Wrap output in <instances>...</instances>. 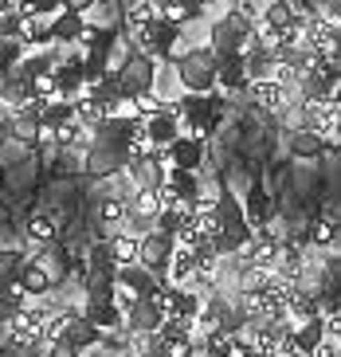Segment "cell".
<instances>
[{
	"label": "cell",
	"mask_w": 341,
	"mask_h": 357,
	"mask_svg": "<svg viewBox=\"0 0 341 357\" xmlns=\"http://www.w3.org/2000/svg\"><path fill=\"white\" fill-rule=\"evenodd\" d=\"M176 134H181V126H176L173 110H161V114H149V118H145V137H149V146L165 149Z\"/></svg>",
	"instance_id": "15"
},
{
	"label": "cell",
	"mask_w": 341,
	"mask_h": 357,
	"mask_svg": "<svg viewBox=\"0 0 341 357\" xmlns=\"http://www.w3.org/2000/svg\"><path fill=\"white\" fill-rule=\"evenodd\" d=\"M290 357H314V354H290Z\"/></svg>",
	"instance_id": "33"
},
{
	"label": "cell",
	"mask_w": 341,
	"mask_h": 357,
	"mask_svg": "<svg viewBox=\"0 0 341 357\" xmlns=\"http://www.w3.org/2000/svg\"><path fill=\"white\" fill-rule=\"evenodd\" d=\"M103 243H106V255H110L114 271H122V267H134L137 263V236H130V231H110Z\"/></svg>",
	"instance_id": "13"
},
{
	"label": "cell",
	"mask_w": 341,
	"mask_h": 357,
	"mask_svg": "<svg viewBox=\"0 0 341 357\" xmlns=\"http://www.w3.org/2000/svg\"><path fill=\"white\" fill-rule=\"evenodd\" d=\"M192 279H197V252H188V248H173V255H169V263H165V283L192 287Z\"/></svg>",
	"instance_id": "12"
},
{
	"label": "cell",
	"mask_w": 341,
	"mask_h": 357,
	"mask_svg": "<svg viewBox=\"0 0 341 357\" xmlns=\"http://www.w3.org/2000/svg\"><path fill=\"white\" fill-rule=\"evenodd\" d=\"M86 28L83 12H71V8H59L52 16V43H63V47H71L79 40V32Z\"/></svg>",
	"instance_id": "14"
},
{
	"label": "cell",
	"mask_w": 341,
	"mask_h": 357,
	"mask_svg": "<svg viewBox=\"0 0 341 357\" xmlns=\"http://www.w3.org/2000/svg\"><path fill=\"white\" fill-rule=\"evenodd\" d=\"M16 287H20L28 298H47V294L55 291L52 275H47V267H43L40 259H24L20 271H16Z\"/></svg>",
	"instance_id": "11"
},
{
	"label": "cell",
	"mask_w": 341,
	"mask_h": 357,
	"mask_svg": "<svg viewBox=\"0 0 341 357\" xmlns=\"http://www.w3.org/2000/svg\"><path fill=\"white\" fill-rule=\"evenodd\" d=\"M290 337H294V349H298V354H314V349H318V342L326 337V326H321V314L306 318V322H294Z\"/></svg>",
	"instance_id": "17"
},
{
	"label": "cell",
	"mask_w": 341,
	"mask_h": 357,
	"mask_svg": "<svg viewBox=\"0 0 341 357\" xmlns=\"http://www.w3.org/2000/svg\"><path fill=\"white\" fill-rule=\"evenodd\" d=\"M91 0H63V8H71V12H83Z\"/></svg>",
	"instance_id": "31"
},
{
	"label": "cell",
	"mask_w": 341,
	"mask_h": 357,
	"mask_svg": "<svg viewBox=\"0 0 341 357\" xmlns=\"http://www.w3.org/2000/svg\"><path fill=\"white\" fill-rule=\"evenodd\" d=\"M12 71L20 75V79H28V83H31V79H40V75L52 71V52H31V55H20Z\"/></svg>",
	"instance_id": "23"
},
{
	"label": "cell",
	"mask_w": 341,
	"mask_h": 357,
	"mask_svg": "<svg viewBox=\"0 0 341 357\" xmlns=\"http://www.w3.org/2000/svg\"><path fill=\"white\" fill-rule=\"evenodd\" d=\"M161 322H165V314H161V306H157L153 298H137V303L122 314L126 334H157V326Z\"/></svg>",
	"instance_id": "10"
},
{
	"label": "cell",
	"mask_w": 341,
	"mask_h": 357,
	"mask_svg": "<svg viewBox=\"0 0 341 357\" xmlns=\"http://www.w3.org/2000/svg\"><path fill=\"white\" fill-rule=\"evenodd\" d=\"M165 161L173 169H192V173H200V165H204V137L176 134L165 146Z\"/></svg>",
	"instance_id": "6"
},
{
	"label": "cell",
	"mask_w": 341,
	"mask_h": 357,
	"mask_svg": "<svg viewBox=\"0 0 341 357\" xmlns=\"http://www.w3.org/2000/svg\"><path fill=\"white\" fill-rule=\"evenodd\" d=\"M173 236L169 231H145V236H137V263H142L145 271H153V275H165V263L169 255H173Z\"/></svg>",
	"instance_id": "5"
},
{
	"label": "cell",
	"mask_w": 341,
	"mask_h": 357,
	"mask_svg": "<svg viewBox=\"0 0 341 357\" xmlns=\"http://www.w3.org/2000/svg\"><path fill=\"white\" fill-rule=\"evenodd\" d=\"M4 8H12V0H0V12H4Z\"/></svg>",
	"instance_id": "32"
},
{
	"label": "cell",
	"mask_w": 341,
	"mask_h": 357,
	"mask_svg": "<svg viewBox=\"0 0 341 357\" xmlns=\"http://www.w3.org/2000/svg\"><path fill=\"white\" fill-rule=\"evenodd\" d=\"M248 95H251V102L259 106V110H267V114H287L290 106L298 102V91L294 86H282V83H275V79H255V83H248Z\"/></svg>",
	"instance_id": "4"
},
{
	"label": "cell",
	"mask_w": 341,
	"mask_h": 357,
	"mask_svg": "<svg viewBox=\"0 0 341 357\" xmlns=\"http://www.w3.org/2000/svg\"><path fill=\"white\" fill-rule=\"evenodd\" d=\"M52 146L71 149V153H86V146H91V130L79 126V122H67V126L52 130Z\"/></svg>",
	"instance_id": "19"
},
{
	"label": "cell",
	"mask_w": 341,
	"mask_h": 357,
	"mask_svg": "<svg viewBox=\"0 0 341 357\" xmlns=\"http://www.w3.org/2000/svg\"><path fill=\"white\" fill-rule=\"evenodd\" d=\"M28 240L36 243V248H52V243L59 240V220H55L52 212H36L28 220Z\"/></svg>",
	"instance_id": "21"
},
{
	"label": "cell",
	"mask_w": 341,
	"mask_h": 357,
	"mask_svg": "<svg viewBox=\"0 0 341 357\" xmlns=\"http://www.w3.org/2000/svg\"><path fill=\"white\" fill-rule=\"evenodd\" d=\"M232 357H243V354H232ZM251 357H255V354H251Z\"/></svg>",
	"instance_id": "34"
},
{
	"label": "cell",
	"mask_w": 341,
	"mask_h": 357,
	"mask_svg": "<svg viewBox=\"0 0 341 357\" xmlns=\"http://www.w3.org/2000/svg\"><path fill=\"white\" fill-rule=\"evenodd\" d=\"M290 149L298 153V158H318L321 149H333L330 142H321L318 134H310V130H298V134L290 137Z\"/></svg>",
	"instance_id": "27"
},
{
	"label": "cell",
	"mask_w": 341,
	"mask_h": 357,
	"mask_svg": "<svg viewBox=\"0 0 341 357\" xmlns=\"http://www.w3.org/2000/svg\"><path fill=\"white\" fill-rule=\"evenodd\" d=\"M67 122H75V106H71V98H52V102L43 106V122H40V126L59 130V126H67Z\"/></svg>",
	"instance_id": "24"
},
{
	"label": "cell",
	"mask_w": 341,
	"mask_h": 357,
	"mask_svg": "<svg viewBox=\"0 0 341 357\" xmlns=\"http://www.w3.org/2000/svg\"><path fill=\"white\" fill-rule=\"evenodd\" d=\"M165 189H173L181 200H197L200 192V173H192V169H173L169 165V173H165Z\"/></svg>",
	"instance_id": "18"
},
{
	"label": "cell",
	"mask_w": 341,
	"mask_h": 357,
	"mask_svg": "<svg viewBox=\"0 0 341 357\" xmlns=\"http://www.w3.org/2000/svg\"><path fill=\"white\" fill-rule=\"evenodd\" d=\"M16 40L31 47H52V20L47 16H20V36Z\"/></svg>",
	"instance_id": "22"
},
{
	"label": "cell",
	"mask_w": 341,
	"mask_h": 357,
	"mask_svg": "<svg viewBox=\"0 0 341 357\" xmlns=\"http://www.w3.org/2000/svg\"><path fill=\"white\" fill-rule=\"evenodd\" d=\"M126 197L130 192L122 189H110L98 197V204H94V216H98V228L110 236V231H122L126 228V216H130V204H126Z\"/></svg>",
	"instance_id": "7"
},
{
	"label": "cell",
	"mask_w": 341,
	"mask_h": 357,
	"mask_svg": "<svg viewBox=\"0 0 341 357\" xmlns=\"http://www.w3.org/2000/svg\"><path fill=\"white\" fill-rule=\"evenodd\" d=\"M259 4H263V0H259Z\"/></svg>",
	"instance_id": "36"
},
{
	"label": "cell",
	"mask_w": 341,
	"mask_h": 357,
	"mask_svg": "<svg viewBox=\"0 0 341 357\" xmlns=\"http://www.w3.org/2000/svg\"><path fill=\"white\" fill-rule=\"evenodd\" d=\"M153 20H157V12H153L149 0H130V4H126V36L145 28V24H153Z\"/></svg>",
	"instance_id": "26"
},
{
	"label": "cell",
	"mask_w": 341,
	"mask_h": 357,
	"mask_svg": "<svg viewBox=\"0 0 341 357\" xmlns=\"http://www.w3.org/2000/svg\"><path fill=\"white\" fill-rule=\"evenodd\" d=\"M251 36H255V24L243 20V16L232 12V8L220 12L216 24H208V47H212V52H243Z\"/></svg>",
	"instance_id": "3"
},
{
	"label": "cell",
	"mask_w": 341,
	"mask_h": 357,
	"mask_svg": "<svg viewBox=\"0 0 341 357\" xmlns=\"http://www.w3.org/2000/svg\"><path fill=\"white\" fill-rule=\"evenodd\" d=\"M59 342H67V346H75V349H86V346H98V342H103V334H98V330H94L83 314H75V318H67Z\"/></svg>",
	"instance_id": "16"
},
{
	"label": "cell",
	"mask_w": 341,
	"mask_h": 357,
	"mask_svg": "<svg viewBox=\"0 0 341 357\" xmlns=\"http://www.w3.org/2000/svg\"><path fill=\"white\" fill-rule=\"evenodd\" d=\"M16 59H20V47H16V43H0V75H8L12 67H16Z\"/></svg>",
	"instance_id": "30"
},
{
	"label": "cell",
	"mask_w": 341,
	"mask_h": 357,
	"mask_svg": "<svg viewBox=\"0 0 341 357\" xmlns=\"http://www.w3.org/2000/svg\"><path fill=\"white\" fill-rule=\"evenodd\" d=\"M79 314L98 330V334H110V330H122V310L110 303V294H86V303Z\"/></svg>",
	"instance_id": "8"
},
{
	"label": "cell",
	"mask_w": 341,
	"mask_h": 357,
	"mask_svg": "<svg viewBox=\"0 0 341 357\" xmlns=\"http://www.w3.org/2000/svg\"><path fill=\"white\" fill-rule=\"evenodd\" d=\"M314 248H321V252H333L338 248V220L333 216L314 220Z\"/></svg>",
	"instance_id": "28"
},
{
	"label": "cell",
	"mask_w": 341,
	"mask_h": 357,
	"mask_svg": "<svg viewBox=\"0 0 341 357\" xmlns=\"http://www.w3.org/2000/svg\"><path fill=\"white\" fill-rule=\"evenodd\" d=\"M216 91H227V95L248 91V71H243L239 52H216Z\"/></svg>",
	"instance_id": "9"
},
{
	"label": "cell",
	"mask_w": 341,
	"mask_h": 357,
	"mask_svg": "<svg viewBox=\"0 0 341 357\" xmlns=\"http://www.w3.org/2000/svg\"><path fill=\"white\" fill-rule=\"evenodd\" d=\"M176 83L185 86V95H208L216 91V52L200 43V47H188L173 59Z\"/></svg>",
	"instance_id": "2"
},
{
	"label": "cell",
	"mask_w": 341,
	"mask_h": 357,
	"mask_svg": "<svg viewBox=\"0 0 341 357\" xmlns=\"http://www.w3.org/2000/svg\"><path fill=\"white\" fill-rule=\"evenodd\" d=\"M12 4H16V0H12Z\"/></svg>",
	"instance_id": "35"
},
{
	"label": "cell",
	"mask_w": 341,
	"mask_h": 357,
	"mask_svg": "<svg viewBox=\"0 0 341 357\" xmlns=\"http://www.w3.org/2000/svg\"><path fill=\"white\" fill-rule=\"evenodd\" d=\"M169 110H173L181 134L208 137L220 126V118H224V95H220V91H208V95H181L176 102H169Z\"/></svg>",
	"instance_id": "1"
},
{
	"label": "cell",
	"mask_w": 341,
	"mask_h": 357,
	"mask_svg": "<svg viewBox=\"0 0 341 357\" xmlns=\"http://www.w3.org/2000/svg\"><path fill=\"white\" fill-rule=\"evenodd\" d=\"M130 204V216H145V220H157V189H134L126 197Z\"/></svg>",
	"instance_id": "25"
},
{
	"label": "cell",
	"mask_w": 341,
	"mask_h": 357,
	"mask_svg": "<svg viewBox=\"0 0 341 357\" xmlns=\"http://www.w3.org/2000/svg\"><path fill=\"white\" fill-rule=\"evenodd\" d=\"M243 216H248L251 228H263V224H271V197L263 185H251L248 200H243Z\"/></svg>",
	"instance_id": "20"
},
{
	"label": "cell",
	"mask_w": 341,
	"mask_h": 357,
	"mask_svg": "<svg viewBox=\"0 0 341 357\" xmlns=\"http://www.w3.org/2000/svg\"><path fill=\"white\" fill-rule=\"evenodd\" d=\"M16 36H20V12L4 8L0 12V40H16Z\"/></svg>",
	"instance_id": "29"
}]
</instances>
